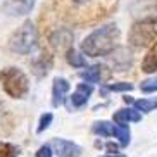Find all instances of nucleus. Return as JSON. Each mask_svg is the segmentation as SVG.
<instances>
[{
    "mask_svg": "<svg viewBox=\"0 0 157 157\" xmlns=\"http://www.w3.org/2000/svg\"><path fill=\"white\" fill-rule=\"evenodd\" d=\"M117 7V0H56L60 17L73 24H92Z\"/></svg>",
    "mask_w": 157,
    "mask_h": 157,
    "instance_id": "f257e3e1",
    "label": "nucleus"
},
{
    "mask_svg": "<svg viewBox=\"0 0 157 157\" xmlns=\"http://www.w3.org/2000/svg\"><path fill=\"white\" fill-rule=\"evenodd\" d=\"M117 40H119V28L116 24H105L85 38L81 42V50L88 57L109 56L116 48Z\"/></svg>",
    "mask_w": 157,
    "mask_h": 157,
    "instance_id": "f03ea898",
    "label": "nucleus"
},
{
    "mask_svg": "<svg viewBox=\"0 0 157 157\" xmlns=\"http://www.w3.org/2000/svg\"><path fill=\"white\" fill-rule=\"evenodd\" d=\"M0 83L4 86V92L12 98H23L29 90L28 76L17 67H7L0 71Z\"/></svg>",
    "mask_w": 157,
    "mask_h": 157,
    "instance_id": "7ed1b4c3",
    "label": "nucleus"
},
{
    "mask_svg": "<svg viewBox=\"0 0 157 157\" xmlns=\"http://www.w3.org/2000/svg\"><path fill=\"white\" fill-rule=\"evenodd\" d=\"M157 38V19H138L128 33V43L135 48H145Z\"/></svg>",
    "mask_w": 157,
    "mask_h": 157,
    "instance_id": "20e7f679",
    "label": "nucleus"
},
{
    "mask_svg": "<svg viewBox=\"0 0 157 157\" xmlns=\"http://www.w3.org/2000/svg\"><path fill=\"white\" fill-rule=\"evenodd\" d=\"M10 48L17 54H31L35 48L38 47V33H36V28L31 21H24L21 24V28L12 35L9 42Z\"/></svg>",
    "mask_w": 157,
    "mask_h": 157,
    "instance_id": "39448f33",
    "label": "nucleus"
},
{
    "mask_svg": "<svg viewBox=\"0 0 157 157\" xmlns=\"http://www.w3.org/2000/svg\"><path fill=\"white\" fill-rule=\"evenodd\" d=\"M131 12L138 19H157V0H138L131 5Z\"/></svg>",
    "mask_w": 157,
    "mask_h": 157,
    "instance_id": "423d86ee",
    "label": "nucleus"
},
{
    "mask_svg": "<svg viewBox=\"0 0 157 157\" xmlns=\"http://www.w3.org/2000/svg\"><path fill=\"white\" fill-rule=\"evenodd\" d=\"M35 7V0H5L4 10L9 16H24L31 12Z\"/></svg>",
    "mask_w": 157,
    "mask_h": 157,
    "instance_id": "0eeeda50",
    "label": "nucleus"
},
{
    "mask_svg": "<svg viewBox=\"0 0 157 157\" xmlns=\"http://www.w3.org/2000/svg\"><path fill=\"white\" fill-rule=\"evenodd\" d=\"M54 148L59 157H81V147L76 145L74 142L64 138H56L54 140Z\"/></svg>",
    "mask_w": 157,
    "mask_h": 157,
    "instance_id": "6e6552de",
    "label": "nucleus"
},
{
    "mask_svg": "<svg viewBox=\"0 0 157 157\" xmlns=\"http://www.w3.org/2000/svg\"><path fill=\"white\" fill-rule=\"evenodd\" d=\"M67 92H69V81L64 78H56L54 79V86H52V104L56 107L62 105Z\"/></svg>",
    "mask_w": 157,
    "mask_h": 157,
    "instance_id": "1a4fd4ad",
    "label": "nucleus"
},
{
    "mask_svg": "<svg viewBox=\"0 0 157 157\" xmlns=\"http://www.w3.org/2000/svg\"><path fill=\"white\" fill-rule=\"evenodd\" d=\"M50 42L57 50H67V48L73 47V33H71L69 29L62 28V29H59V31H56L52 35Z\"/></svg>",
    "mask_w": 157,
    "mask_h": 157,
    "instance_id": "9d476101",
    "label": "nucleus"
},
{
    "mask_svg": "<svg viewBox=\"0 0 157 157\" xmlns=\"http://www.w3.org/2000/svg\"><path fill=\"white\" fill-rule=\"evenodd\" d=\"M114 56H112V60H114V67L117 71H128V67L133 62V56L128 48H114Z\"/></svg>",
    "mask_w": 157,
    "mask_h": 157,
    "instance_id": "9b49d317",
    "label": "nucleus"
},
{
    "mask_svg": "<svg viewBox=\"0 0 157 157\" xmlns=\"http://www.w3.org/2000/svg\"><path fill=\"white\" fill-rule=\"evenodd\" d=\"M93 92V86L90 83H79L78 86H76V92L73 93V97H71V102H73L74 107H83L86 105L88 98H90V95H92Z\"/></svg>",
    "mask_w": 157,
    "mask_h": 157,
    "instance_id": "f8f14e48",
    "label": "nucleus"
},
{
    "mask_svg": "<svg viewBox=\"0 0 157 157\" xmlns=\"http://www.w3.org/2000/svg\"><path fill=\"white\" fill-rule=\"evenodd\" d=\"M105 69H107L105 66L95 64V66H92V67H86L79 76H81L86 83H98L102 78H107V76H109V73H105Z\"/></svg>",
    "mask_w": 157,
    "mask_h": 157,
    "instance_id": "ddd939ff",
    "label": "nucleus"
},
{
    "mask_svg": "<svg viewBox=\"0 0 157 157\" xmlns=\"http://www.w3.org/2000/svg\"><path fill=\"white\" fill-rule=\"evenodd\" d=\"M142 119V114H140L136 109H119V111L114 114V121L119 123V124H126V123H138Z\"/></svg>",
    "mask_w": 157,
    "mask_h": 157,
    "instance_id": "4468645a",
    "label": "nucleus"
},
{
    "mask_svg": "<svg viewBox=\"0 0 157 157\" xmlns=\"http://www.w3.org/2000/svg\"><path fill=\"white\" fill-rule=\"evenodd\" d=\"M142 71H145V73H154V71H157V42H155V45L148 50L145 59H143Z\"/></svg>",
    "mask_w": 157,
    "mask_h": 157,
    "instance_id": "2eb2a0df",
    "label": "nucleus"
},
{
    "mask_svg": "<svg viewBox=\"0 0 157 157\" xmlns=\"http://www.w3.org/2000/svg\"><path fill=\"white\" fill-rule=\"evenodd\" d=\"M112 135L119 140V143L123 147H126L129 143V136H131V135H129V128L126 124H119V123H117L116 126H112Z\"/></svg>",
    "mask_w": 157,
    "mask_h": 157,
    "instance_id": "dca6fc26",
    "label": "nucleus"
},
{
    "mask_svg": "<svg viewBox=\"0 0 157 157\" xmlns=\"http://www.w3.org/2000/svg\"><path fill=\"white\" fill-rule=\"evenodd\" d=\"M66 59H67V62H69L73 67H85V66H86V59H85L79 52L74 50L73 47L66 50Z\"/></svg>",
    "mask_w": 157,
    "mask_h": 157,
    "instance_id": "f3484780",
    "label": "nucleus"
},
{
    "mask_svg": "<svg viewBox=\"0 0 157 157\" xmlns=\"http://www.w3.org/2000/svg\"><path fill=\"white\" fill-rule=\"evenodd\" d=\"M50 66H52V59L48 56H42L40 59L33 64V67H35V74L36 76H45L47 73H48V69H50Z\"/></svg>",
    "mask_w": 157,
    "mask_h": 157,
    "instance_id": "a211bd4d",
    "label": "nucleus"
},
{
    "mask_svg": "<svg viewBox=\"0 0 157 157\" xmlns=\"http://www.w3.org/2000/svg\"><path fill=\"white\" fill-rule=\"evenodd\" d=\"M92 131L95 135H100V136H111L112 135V124L109 121H97V123H93Z\"/></svg>",
    "mask_w": 157,
    "mask_h": 157,
    "instance_id": "6ab92c4d",
    "label": "nucleus"
},
{
    "mask_svg": "<svg viewBox=\"0 0 157 157\" xmlns=\"http://www.w3.org/2000/svg\"><path fill=\"white\" fill-rule=\"evenodd\" d=\"M133 104H135V109H136V111L152 112L154 109H157V97L152 98V100H147V98H143V100H136V102H133Z\"/></svg>",
    "mask_w": 157,
    "mask_h": 157,
    "instance_id": "aec40b11",
    "label": "nucleus"
},
{
    "mask_svg": "<svg viewBox=\"0 0 157 157\" xmlns=\"http://www.w3.org/2000/svg\"><path fill=\"white\" fill-rule=\"evenodd\" d=\"M0 157H17V148L12 143L0 142Z\"/></svg>",
    "mask_w": 157,
    "mask_h": 157,
    "instance_id": "412c9836",
    "label": "nucleus"
},
{
    "mask_svg": "<svg viewBox=\"0 0 157 157\" xmlns=\"http://www.w3.org/2000/svg\"><path fill=\"white\" fill-rule=\"evenodd\" d=\"M140 90H142L143 93L157 92V74H155V76H152V78L145 79V81H142V85H140Z\"/></svg>",
    "mask_w": 157,
    "mask_h": 157,
    "instance_id": "4be33fe9",
    "label": "nucleus"
},
{
    "mask_svg": "<svg viewBox=\"0 0 157 157\" xmlns=\"http://www.w3.org/2000/svg\"><path fill=\"white\" fill-rule=\"evenodd\" d=\"M52 119H54V116L50 114V112H47V114H43L42 117H40V124H38V128H36V131L38 133H43L48 126H50V123H52Z\"/></svg>",
    "mask_w": 157,
    "mask_h": 157,
    "instance_id": "5701e85b",
    "label": "nucleus"
},
{
    "mask_svg": "<svg viewBox=\"0 0 157 157\" xmlns=\"http://www.w3.org/2000/svg\"><path fill=\"white\" fill-rule=\"evenodd\" d=\"M107 90H111V92H129V90H133V85L131 83H112V85H107Z\"/></svg>",
    "mask_w": 157,
    "mask_h": 157,
    "instance_id": "b1692460",
    "label": "nucleus"
},
{
    "mask_svg": "<svg viewBox=\"0 0 157 157\" xmlns=\"http://www.w3.org/2000/svg\"><path fill=\"white\" fill-rule=\"evenodd\" d=\"M52 148L50 145H42V147L36 150V157H52Z\"/></svg>",
    "mask_w": 157,
    "mask_h": 157,
    "instance_id": "393cba45",
    "label": "nucleus"
},
{
    "mask_svg": "<svg viewBox=\"0 0 157 157\" xmlns=\"http://www.w3.org/2000/svg\"><path fill=\"white\" fill-rule=\"evenodd\" d=\"M105 148H107V152H109V154H117V152H119V147H117L116 143H112V142L105 143Z\"/></svg>",
    "mask_w": 157,
    "mask_h": 157,
    "instance_id": "a878e982",
    "label": "nucleus"
},
{
    "mask_svg": "<svg viewBox=\"0 0 157 157\" xmlns=\"http://www.w3.org/2000/svg\"><path fill=\"white\" fill-rule=\"evenodd\" d=\"M5 119V109L2 105V102H0V124H2V121Z\"/></svg>",
    "mask_w": 157,
    "mask_h": 157,
    "instance_id": "bb28decb",
    "label": "nucleus"
},
{
    "mask_svg": "<svg viewBox=\"0 0 157 157\" xmlns=\"http://www.w3.org/2000/svg\"><path fill=\"white\" fill-rule=\"evenodd\" d=\"M105 157H124L123 154H109V155H105Z\"/></svg>",
    "mask_w": 157,
    "mask_h": 157,
    "instance_id": "cd10ccee",
    "label": "nucleus"
},
{
    "mask_svg": "<svg viewBox=\"0 0 157 157\" xmlns=\"http://www.w3.org/2000/svg\"><path fill=\"white\" fill-rule=\"evenodd\" d=\"M123 98H124V102H128V104H133V98L131 97H123Z\"/></svg>",
    "mask_w": 157,
    "mask_h": 157,
    "instance_id": "c85d7f7f",
    "label": "nucleus"
}]
</instances>
